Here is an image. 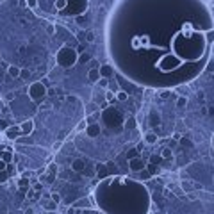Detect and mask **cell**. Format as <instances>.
<instances>
[{
    "instance_id": "cell-1",
    "label": "cell",
    "mask_w": 214,
    "mask_h": 214,
    "mask_svg": "<svg viewBox=\"0 0 214 214\" xmlns=\"http://www.w3.org/2000/svg\"><path fill=\"white\" fill-rule=\"evenodd\" d=\"M102 121H104V123H105V125L111 128V130L120 132L121 128H123L125 118H123L121 111L114 109V107H107V109H104V111H102Z\"/></svg>"
},
{
    "instance_id": "cell-2",
    "label": "cell",
    "mask_w": 214,
    "mask_h": 214,
    "mask_svg": "<svg viewBox=\"0 0 214 214\" xmlns=\"http://www.w3.org/2000/svg\"><path fill=\"white\" fill-rule=\"evenodd\" d=\"M56 61H57V64H59L61 68H71V66L78 61V54H77V50L75 48H71V47H66V45H64L63 48L57 52Z\"/></svg>"
},
{
    "instance_id": "cell-3",
    "label": "cell",
    "mask_w": 214,
    "mask_h": 214,
    "mask_svg": "<svg viewBox=\"0 0 214 214\" xmlns=\"http://www.w3.org/2000/svg\"><path fill=\"white\" fill-rule=\"evenodd\" d=\"M87 9V0H66V7L63 13L70 16H80Z\"/></svg>"
},
{
    "instance_id": "cell-4",
    "label": "cell",
    "mask_w": 214,
    "mask_h": 214,
    "mask_svg": "<svg viewBox=\"0 0 214 214\" xmlns=\"http://www.w3.org/2000/svg\"><path fill=\"white\" fill-rule=\"evenodd\" d=\"M47 86L43 84V82H32V84L29 86V96L30 100H34V102H41L45 96H47Z\"/></svg>"
},
{
    "instance_id": "cell-5",
    "label": "cell",
    "mask_w": 214,
    "mask_h": 214,
    "mask_svg": "<svg viewBox=\"0 0 214 214\" xmlns=\"http://www.w3.org/2000/svg\"><path fill=\"white\" fill-rule=\"evenodd\" d=\"M4 134H6L7 139H13V141H16V139H18V137L21 136L20 125H9V127L4 130Z\"/></svg>"
},
{
    "instance_id": "cell-6",
    "label": "cell",
    "mask_w": 214,
    "mask_h": 214,
    "mask_svg": "<svg viewBox=\"0 0 214 214\" xmlns=\"http://www.w3.org/2000/svg\"><path fill=\"white\" fill-rule=\"evenodd\" d=\"M145 166H146V164H145V161H143L141 157H134V159L128 161V168L132 171H136V173H139L141 170H145Z\"/></svg>"
},
{
    "instance_id": "cell-7",
    "label": "cell",
    "mask_w": 214,
    "mask_h": 214,
    "mask_svg": "<svg viewBox=\"0 0 214 214\" xmlns=\"http://www.w3.org/2000/svg\"><path fill=\"white\" fill-rule=\"evenodd\" d=\"M100 132H102L100 123H89V125L86 127V136H87V137H98Z\"/></svg>"
},
{
    "instance_id": "cell-8",
    "label": "cell",
    "mask_w": 214,
    "mask_h": 214,
    "mask_svg": "<svg viewBox=\"0 0 214 214\" xmlns=\"http://www.w3.org/2000/svg\"><path fill=\"white\" fill-rule=\"evenodd\" d=\"M98 71H100V77L102 78H111L114 75V68L111 64H100Z\"/></svg>"
},
{
    "instance_id": "cell-9",
    "label": "cell",
    "mask_w": 214,
    "mask_h": 214,
    "mask_svg": "<svg viewBox=\"0 0 214 214\" xmlns=\"http://www.w3.org/2000/svg\"><path fill=\"white\" fill-rule=\"evenodd\" d=\"M20 130H21V136H30L32 130H34V121L32 120H25L20 123Z\"/></svg>"
},
{
    "instance_id": "cell-10",
    "label": "cell",
    "mask_w": 214,
    "mask_h": 214,
    "mask_svg": "<svg viewBox=\"0 0 214 214\" xmlns=\"http://www.w3.org/2000/svg\"><path fill=\"white\" fill-rule=\"evenodd\" d=\"M87 78H89V82H98L100 80L98 68H89V71H87Z\"/></svg>"
},
{
    "instance_id": "cell-11",
    "label": "cell",
    "mask_w": 214,
    "mask_h": 214,
    "mask_svg": "<svg viewBox=\"0 0 214 214\" xmlns=\"http://www.w3.org/2000/svg\"><path fill=\"white\" fill-rule=\"evenodd\" d=\"M159 123H161V114L157 113L155 109H152V111H150V125L155 127V125H159Z\"/></svg>"
},
{
    "instance_id": "cell-12",
    "label": "cell",
    "mask_w": 214,
    "mask_h": 214,
    "mask_svg": "<svg viewBox=\"0 0 214 214\" xmlns=\"http://www.w3.org/2000/svg\"><path fill=\"white\" fill-rule=\"evenodd\" d=\"M143 139H145V143H146V145H155L159 137H157V134H155V132H146Z\"/></svg>"
},
{
    "instance_id": "cell-13",
    "label": "cell",
    "mask_w": 214,
    "mask_h": 214,
    "mask_svg": "<svg viewBox=\"0 0 214 214\" xmlns=\"http://www.w3.org/2000/svg\"><path fill=\"white\" fill-rule=\"evenodd\" d=\"M84 161H82V159H75V161H73V163H71V170L73 171H77V173H80V171L84 170Z\"/></svg>"
},
{
    "instance_id": "cell-14",
    "label": "cell",
    "mask_w": 214,
    "mask_h": 214,
    "mask_svg": "<svg viewBox=\"0 0 214 214\" xmlns=\"http://www.w3.org/2000/svg\"><path fill=\"white\" fill-rule=\"evenodd\" d=\"M20 71L21 68H18V66H14V64H11V66H7V73L11 75L13 78H20Z\"/></svg>"
},
{
    "instance_id": "cell-15",
    "label": "cell",
    "mask_w": 214,
    "mask_h": 214,
    "mask_svg": "<svg viewBox=\"0 0 214 214\" xmlns=\"http://www.w3.org/2000/svg\"><path fill=\"white\" fill-rule=\"evenodd\" d=\"M96 173H98L100 178H105L107 177V166L105 164H98V166H96Z\"/></svg>"
},
{
    "instance_id": "cell-16",
    "label": "cell",
    "mask_w": 214,
    "mask_h": 214,
    "mask_svg": "<svg viewBox=\"0 0 214 214\" xmlns=\"http://www.w3.org/2000/svg\"><path fill=\"white\" fill-rule=\"evenodd\" d=\"M145 168H146V170H148V173L150 175H152V177H154V175H157V173H159V166H157V164H146V166H145Z\"/></svg>"
},
{
    "instance_id": "cell-17",
    "label": "cell",
    "mask_w": 214,
    "mask_h": 214,
    "mask_svg": "<svg viewBox=\"0 0 214 214\" xmlns=\"http://www.w3.org/2000/svg\"><path fill=\"white\" fill-rule=\"evenodd\" d=\"M114 96L120 100V102H125V100L128 98V95H127L125 91H121V89H120V91H116V95H114Z\"/></svg>"
},
{
    "instance_id": "cell-18",
    "label": "cell",
    "mask_w": 214,
    "mask_h": 214,
    "mask_svg": "<svg viewBox=\"0 0 214 214\" xmlns=\"http://www.w3.org/2000/svg\"><path fill=\"white\" fill-rule=\"evenodd\" d=\"M123 127H125V128H136V120H134V118H128V120H125Z\"/></svg>"
},
{
    "instance_id": "cell-19",
    "label": "cell",
    "mask_w": 214,
    "mask_h": 214,
    "mask_svg": "<svg viewBox=\"0 0 214 214\" xmlns=\"http://www.w3.org/2000/svg\"><path fill=\"white\" fill-rule=\"evenodd\" d=\"M56 9L57 11H64V7H66V0H56Z\"/></svg>"
},
{
    "instance_id": "cell-20",
    "label": "cell",
    "mask_w": 214,
    "mask_h": 214,
    "mask_svg": "<svg viewBox=\"0 0 214 214\" xmlns=\"http://www.w3.org/2000/svg\"><path fill=\"white\" fill-rule=\"evenodd\" d=\"M78 61H80V63H89V61H91V56H89V54H80V56H78Z\"/></svg>"
},
{
    "instance_id": "cell-21",
    "label": "cell",
    "mask_w": 214,
    "mask_h": 214,
    "mask_svg": "<svg viewBox=\"0 0 214 214\" xmlns=\"http://www.w3.org/2000/svg\"><path fill=\"white\" fill-rule=\"evenodd\" d=\"M161 157H163V159H171V157H173V154H171L170 148H164L163 154H161Z\"/></svg>"
},
{
    "instance_id": "cell-22",
    "label": "cell",
    "mask_w": 214,
    "mask_h": 214,
    "mask_svg": "<svg viewBox=\"0 0 214 214\" xmlns=\"http://www.w3.org/2000/svg\"><path fill=\"white\" fill-rule=\"evenodd\" d=\"M56 209H57L56 202H48V203H45V211H56Z\"/></svg>"
},
{
    "instance_id": "cell-23",
    "label": "cell",
    "mask_w": 214,
    "mask_h": 214,
    "mask_svg": "<svg viewBox=\"0 0 214 214\" xmlns=\"http://www.w3.org/2000/svg\"><path fill=\"white\" fill-rule=\"evenodd\" d=\"M50 200L56 202V203H61V194H59V193H52V194H50Z\"/></svg>"
},
{
    "instance_id": "cell-24",
    "label": "cell",
    "mask_w": 214,
    "mask_h": 214,
    "mask_svg": "<svg viewBox=\"0 0 214 214\" xmlns=\"http://www.w3.org/2000/svg\"><path fill=\"white\" fill-rule=\"evenodd\" d=\"M95 111H96V104L91 102V104L87 105V109H86V114H91V113H95Z\"/></svg>"
},
{
    "instance_id": "cell-25",
    "label": "cell",
    "mask_w": 214,
    "mask_h": 214,
    "mask_svg": "<svg viewBox=\"0 0 214 214\" xmlns=\"http://www.w3.org/2000/svg\"><path fill=\"white\" fill-rule=\"evenodd\" d=\"M77 23H78V25H80L82 29H84L86 25H87V20H86L84 16H77Z\"/></svg>"
},
{
    "instance_id": "cell-26",
    "label": "cell",
    "mask_w": 214,
    "mask_h": 214,
    "mask_svg": "<svg viewBox=\"0 0 214 214\" xmlns=\"http://www.w3.org/2000/svg\"><path fill=\"white\" fill-rule=\"evenodd\" d=\"M18 185H20L21 189L29 187V178H20V180H18Z\"/></svg>"
},
{
    "instance_id": "cell-27",
    "label": "cell",
    "mask_w": 214,
    "mask_h": 214,
    "mask_svg": "<svg viewBox=\"0 0 214 214\" xmlns=\"http://www.w3.org/2000/svg\"><path fill=\"white\" fill-rule=\"evenodd\" d=\"M27 196H29L30 200H38V198H39V193L32 189V191H29V193H27Z\"/></svg>"
},
{
    "instance_id": "cell-28",
    "label": "cell",
    "mask_w": 214,
    "mask_h": 214,
    "mask_svg": "<svg viewBox=\"0 0 214 214\" xmlns=\"http://www.w3.org/2000/svg\"><path fill=\"white\" fill-rule=\"evenodd\" d=\"M177 105H178V107H184V105H187V96H180V98L177 100Z\"/></svg>"
},
{
    "instance_id": "cell-29",
    "label": "cell",
    "mask_w": 214,
    "mask_h": 214,
    "mask_svg": "<svg viewBox=\"0 0 214 214\" xmlns=\"http://www.w3.org/2000/svg\"><path fill=\"white\" fill-rule=\"evenodd\" d=\"M114 98H116V96H114V93L111 91V89H107V91H105V100H107V102H113Z\"/></svg>"
},
{
    "instance_id": "cell-30",
    "label": "cell",
    "mask_w": 214,
    "mask_h": 214,
    "mask_svg": "<svg viewBox=\"0 0 214 214\" xmlns=\"http://www.w3.org/2000/svg\"><path fill=\"white\" fill-rule=\"evenodd\" d=\"M139 173H141V178H143V180H148V178H152V175L148 173V170H146V168H145V170H141Z\"/></svg>"
},
{
    "instance_id": "cell-31",
    "label": "cell",
    "mask_w": 214,
    "mask_h": 214,
    "mask_svg": "<svg viewBox=\"0 0 214 214\" xmlns=\"http://www.w3.org/2000/svg\"><path fill=\"white\" fill-rule=\"evenodd\" d=\"M161 161H163V157L161 155H152L150 157V163L152 164H157V163H161Z\"/></svg>"
},
{
    "instance_id": "cell-32",
    "label": "cell",
    "mask_w": 214,
    "mask_h": 214,
    "mask_svg": "<svg viewBox=\"0 0 214 214\" xmlns=\"http://www.w3.org/2000/svg\"><path fill=\"white\" fill-rule=\"evenodd\" d=\"M82 39H86V41H95V34H93V32H86V36L84 38H82Z\"/></svg>"
},
{
    "instance_id": "cell-33",
    "label": "cell",
    "mask_w": 214,
    "mask_h": 214,
    "mask_svg": "<svg viewBox=\"0 0 214 214\" xmlns=\"http://www.w3.org/2000/svg\"><path fill=\"white\" fill-rule=\"evenodd\" d=\"M137 154H139V150L137 148H134V150H130V152H128V161H130V159H134V157H137Z\"/></svg>"
},
{
    "instance_id": "cell-34",
    "label": "cell",
    "mask_w": 214,
    "mask_h": 214,
    "mask_svg": "<svg viewBox=\"0 0 214 214\" xmlns=\"http://www.w3.org/2000/svg\"><path fill=\"white\" fill-rule=\"evenodd\" d=\"M178 141H180V145H185V146H193V143L189 141V139H187V137H180V139H178Z\"/></svg>"
},
{
    "instance_id": "cell-35",
    "label": "cell",
    "mask_w": 214,
    "mask_h": 214,
    "mask_svg": "<svg viewBox=\"0 0 214 214\" xmlns=\"http://www.w3.org/2000/svg\"><path fill=\"white\" fill-rule=\"evenodd\" d=\"M29 75H30V71L29 70H21L20 71V78H29Z\"/></svg>"
},
{
    "instance_id": "cell-36",
    "label": "cell",
    "mask_w": 214,
    "mask_h": 214,
    "mask_svg": "<svg viewBox=\"0 0 214 214\" xmlns=\"http://www.w3.org/2000/svg\"><path fill=\"white\" fill-rule=\"evenodd\" d=\"M98 84L102 86V87H107V84H109V78H102V77H100Z\"/></svg>"
},
{
    "instance_id": "cell-37",
    "label": "cell",
    "mask_w": 214,
    "mask_h": 214,
    "mask_svg": "<svg viewBox=\"0 0 214 214\" xmlns=\"http://www.w3.org/2000/svg\"><path fill=\"white\" fill-rule=\"evenodd\" d=\"M7 170V163L4 159H0V171H6Z\"/></svg>"
},
{
    "instance_id": "cell-38",
    "label": "cell",
    "mask_w": 214,
    "mask_h": 214,
    "mask_svg": "<svg viewBox=\"0 0 214 214\" xmlns=\"http://www.w3.org/2000/svg\"><path fill=\"white\" fill-rule=\"evenodd\" d=\"M27 6H29V7H32V9H34V7L38 6V0H27Z\"/></svg>"
},
{
    "instance_id": "cell-39",
    "label": "cell",
    "mask_w": 214,
    "mask_h": 214,
    "mask_svg": "<svg viewBox=\"0 0 214 214\" xmlns=\"http://www.w3.org/2000/svg\"><path fill=\"white\" fill-rule=\"evenodd\" d=\"M7 127H9V125L6 123V120H0V130H6Z\"/></svg>"
},
{
    "instance_id": "cell-40",
    "label": "cell",
    "mask_w": 214,
    "mask_h": 214,
    "mask_svg": "<svg viewBox=\"0 0 214 214\" xmlns=\"http://www.w3.org/2000/svg\"><path fill=\"white\" fill-rule=\"evenodd\" d=\"M82 214H100L98 211H89V207L86 209V211H82Z\"/></svg>"
},
{
    "instance_id": "cell-41",
    "label": "cell",
    "mask_w": 214,
    "mask_h": 214,
    "mask_svg": "<svg viewBox=\"0 0 214 214\" xmlns=\"http://www.w3.org/2000/svg\"><path fill=\"white\" fill-rule=\"evenodd\" d=\"M32 187H34V191H41L43 185H41V184H36V182H34V185H32Z\"/></svg>"
},
{
    "instance_id": "cell-42",
    "label": "cell",
    "mask_w": 214,
    "mask_h": 214,
    "mask_svg": "<svg viewBox=\"0 0 214 214\" xmlns=\"http://www.w3.org/2000/svg\"><path fill=\"white\" fill-rule=\"evenodd\" d=\"M89 63H91V68H98V63H96V61H95V59H91V61H89Z\"/></svg>"
},
{
    "instance_id": "cell-43",
    "label": "cell",
    "mask_w": 214,
    "mask_h": 214,
    "mask_svg": "<svg viewBox=\"0 0 214 214\" xmlns=\"http://www.w3.org/2000/svg\"><path fill=\"white\" fill-rule=\"evenodd\" d=\"M168 95H170V91H163L161 93V98H168Z\"/></svg>"
},
{
    "instance_id": "cell-44",
    "label": "cell",
    "mask_w": 214,
    "mask_h": 214,
    "mask_svg": "<svg viewBox=\"0 0 214 214\" xmlns=\"http://www.w3.org/2000/svg\"><path fill=\"white\" fill-rule=\"evenodd\" d=\"M23 214H34V211H32V209L29 207V209H27V211H25V212H23Z\"/></svg>"
},
{
    "instance_id": "cell-45",
    "label": "cell",
    "mask_w": 214,
    "mask_h": 214,
    "mask_svg": "<svg viewBox=\"0 0 214 214\" xmlns=\"http://www.w3.org/2000/svg\"><path fill=\"white\" fill-rule=\"evenodd\" d=\"M20 6L25 7V6H27V0H20Z\"/></svg>"
},
{
    "instance_id": "cell-46",
    "label": "cell",
    "mask_w": 214,
    "mask_h": 214,
    "mask_svg": "<svg viewBox=\"0 0 214 214\" xmlns=\"http://www.w3.org/2000/svg\"><path fill=\"white\" fill-rule=\"evenodd\" d=\"M68 214H75V209L71 207V209H68Z\"/></svg>"
},
{
    "instance_id": "cell-47",
    "label": "cell",
    "mask_w": 214,
    "mask_h": 214,
    "mask_svg": "<svg viewBox=\"0 0 214 214\" xmlns=\"http://www.w3.org/2000/svg\"><path fill=\"white\" fill-rule=\"evenodd\" d=\"M212 146H214V137H212Z\"/></svg>"
}]
</instances>
